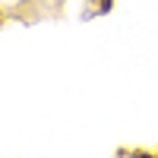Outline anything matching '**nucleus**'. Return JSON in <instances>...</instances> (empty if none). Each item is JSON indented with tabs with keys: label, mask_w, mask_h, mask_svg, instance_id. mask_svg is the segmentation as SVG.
Returning a JSON list of instances; mask_svg holds the SVG:
<instances>
[{
	"label": "nucleus",
	"mask_w": 158,
	"mask_h": 158,
	"mask_svg": "<svg viewBox=\"0 0 158 158\" xmlns=\"http://www.w3.org/2000/svg\"><path fill=\"white\" fill-rule=\"evenodd\" d=\"M114 6H117V0H95V16H108Z\"/></svg>",
	"instance_id": "f257e3e1"
},
{
	"label": "nucleus",
	"mask_w": 158,
	"mask_h": 158,
	"mask_svg": "<svg viewBox=\"0 0 158 158\" xmlns=\"http://www.w3.org/2000/svg\"><path fill=\"white\" fill-rule=\"evenodd\" d=\"M130 158H158V155H155V152H146V149H133Z\"/></svg>",
	"instance_id": "f03ea898"
},
{
	"label": "nucleus",
	"mask_w": 158,
	"mask_h": 158,
	"mask_svg": "<svg viewBox=\"0 0 158 158\" xmlns=\"http://www.w3.org/2000/svg\"><path fill=\"white\" fill-rule=\"evenodd\" d=\"M3 22H6V13H3V10H0V25H3Z\"/></svg>",
	"instance_id": "7ed1b4c3"
}]
</instances>
